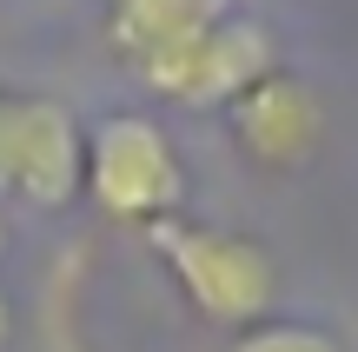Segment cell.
Wrapping results in <instances>:
<instances>
[{
	"label": "cell",
	"instance_id": "2",
	"mask_svg": "<svg viewBox=\"0 0 358 352\" xmlns=\"http://www.w3.org/2000/svg\"><path fill=\"white\" fill-rule=\"evenodd\" d=\"M153 233V253L166 260V273L179 279L192 306L219 326H259L279 293V273H272L266 246H252L245 233H219V226H179V220H159L146 226Z\"/></svg>",
	"mask_w": 358,
	"mask_h": 352
},
{
	"label": "cell",
	"instance_id": "4",
	"mask_svg": "<svg viewBox=\"0 0 358 352\" xmlns=\"http://www.w3.org/2000/svg\"><path fill=\"white\" fill-rule=\"evenodd\" d=\"M272 66H279L272 60V34L259 20H245V13H226V20H213L199 40H186L179 53L153 60L140 80L173 106H232L259 73H272Z\"/></svg>",
	"mask_w": 358,
	"mask_h": 352
},
{
	"label": "cell",
	"instance_id": "1",
	"mask_svg": "<svg viewBox=\"0 0 358 352\" xmlns=\"http://www.w3.org/2000/svg\"><path fill=\"white\" fill-rule=\"evenodd\" d=\"M87 193L106 220L159 226L186 199V167L159 120L146 113H106L87 127Z\"/></svg>",
	"mask_w": 358,
	"mask_h": 352
},
{
	"label": "cell",
	"instance_id": "6",
	"mask_svg": "<svg viewBox=\"0 0 358 352\" xmlns=\"http://www.w3.org/2000/svg\"><path fill=\"white\" fill-rule=\"evenodd\" d=\"M226 13H232V0H113L106 40H113V53L133 73H146L153 60L179 53L186 40H199L206 27L226 20Z\"/></svg>",
	"mask_w": 358,
	"mask_h": 352
},
{
	"label": "cell",
	"instance_id": "3",
	"mask_svg": "<svg viewBox=\"0 0 358 352\" xmlns=\"http://www.w3.org/2000/svg\"><path fill=\"white\" fill-rule=\"evenodd\" d=\"M87 186V133L47 93H0V199L66 206Z\"/></svg>",
	"mask_w": 358,
	"mask_h": 352
},
{
	"label": "cell",
	"instance_id": "8",
	"mask_svg": "<svg viewBox=\"0 0 358 352\" xmlns=\"http://www.w3.org/2000/svg\"><path fill=\"white\" fill-rule=\"evenodd\" d=\"M7 332H13V313H7V300H0V346H7Z\"/></svg>",
	"mask_w": 358,
	"mask_h": 352
},
{
	"label": "cell",
	"instance_id": "7",
	"mask_svg": "<svg viewBox=\"0 0 358 352\" xmlns=\"http://www.w3.org/2000/svg\"><path fill=\"white\" fill-rule=\"evenodd\" d=\"M232 352H338V339L319 326H299V319H259L232 339Z\"/></svg>",
	"mask_w": 358,
	"mask_h": 352
},
{
	"label": "cell",
	"instance_id": "5",
	"mask_svg": "<svg viewBox=\"0 0 358 352\" xmlns=\"http://www.w3.org/2000/svg\"><path fill=\"white\" fill-rule=\"evenodd\" d=\"M226 113H232V140H239V153L252 160V167H266V173L306 167V160L319 153V140H325L319 93H312L299 73H285V66L259 73Z\"/></svg>",
	"mask_w": 358,
	"mask_h": 352
},
{
	"label": "cell",
	"instance_id": "9",
	"mask_svg": "<svg viewBox=\"0 0 358 352\" xmlns=\"http://www.w3.org/2000/svg\"><path fill=\"white\" fill-rule=\"evenodd\" d=\"M0 253H7V226H0Z\"/></svg>",
	"mask_w": 358,
	"mask_h": 352
}]
</instances>
